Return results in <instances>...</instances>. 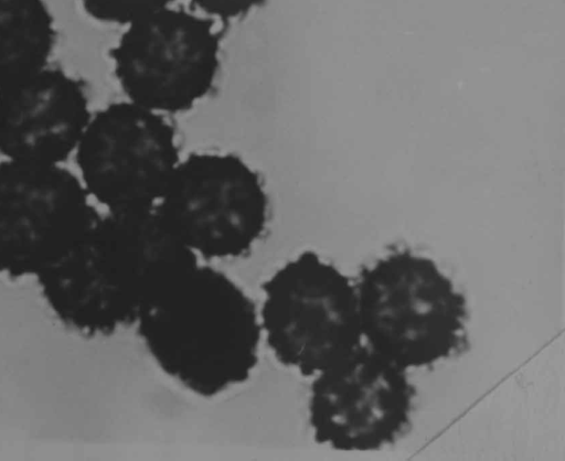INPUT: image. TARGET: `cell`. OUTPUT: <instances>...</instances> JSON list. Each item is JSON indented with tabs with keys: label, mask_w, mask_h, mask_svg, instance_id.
Listing matches in <instances>:
<instances>
[{
	"label": "cell",
	"mask_w": 565,
	"mask_h": 461,
	"mask_svg": "<svg viewBox=\"0 0 565 461\" xmlns=\"http://www.w3.org/2000/svg\"><path fill=\"white\" fill-rule=\"evenodd\" d=\"M135 325L156 365L199 397L243 384L258 364V307L211 266L199 264L147 305Z\"/></svg>",
	"instance_id": "obj_1"
},
{
	"label": "cell",
	"mask_w": 565,
	"mask_h": 461,
	"mask_svg": "<svg viewBox=\"0 0 565 461\" xmlns=\"http://www.w3.org/2000/svg\"><path fill=\"white\" fill-rule=\"evenodd\" d=\"M354 287L362 342L398 366H425L462 345L465 299L433 260L390 254L364 268Z\"/></svg>",
	"instance_id": "obj_2"
},
{
	"label": "cell",
	"mask_w": 565,
	"mask_h": 461,
	"mask_svg": "<svg viewBox=\"0 0 565 461\" xmlns=\"http://www.w3.org/2000/svg\"><path fill=\"white\" fill-rule=\"evenodd\" d=\"M263 342L285 367L313 377L362 342L355 287L313 251H302L262 286Z\"/></svg>",
	"instance_id": "obj_3"
},
{
	"label": "cell",
	"mask_w": 565,
	"mask_h": 461,
	"mask_svg": "<svg viewBox=\"0 0 565 461\" xmlns=\"http://www.w3.org/2000/svg\"><path fill=\"white\" fill-rule=\"evenodd\" d=\"M220 53L213 19L170 6L124 26L109 56L127 100L166 115L210 93Z\"/></svg>",
	"instance_id": "obj_4"
},
{
	"label": "cell",
	"mask_w": 565,
	"mask_h": 461,
	"mask_svg": "<svg viewBox=\"0 0 565 461\" xmlns=\"http://www.w3.org/2000/svg\"><path fill=\"white\" fill-rule=\"evenodd\" d=\"M157 207L181 240L207 259L247 254L268 222V197L258 173L232 153L181 159Z\"/></svg>",
	"instance_id": "obj_5"
},
{
	"label": "cell",
	"mask_w": 565,
	"mask_h": 461,
	"mask_svg": "<svg viewBox=\"0 0 565 461\" xmlns=\"http://www.w3.org/2000/svg\"><path fill=\"white\" fill-rule=\"evenodd\" d=\"M75 158L88 194L108 212L156 206L181 160L164 115L130 100L92 114Z\"/></svg>",
	"instance_id": "obj_6"
},
{
	"label": "cell",
	"mask_w": 565,
	"mask_h": 461,
	"mask_svg": "<svg viewBox=\"0 0 565 461\" xmlns=\"http://www.w3.org/2000/svg\"><path fill=\"white\" fill-rule=\"evenodd\" d=\"M82 180L62 164L0 162V274L40 275L98 221Z\"/></svg>",
	"instance_id": "obj_7"
},
{
	"label": "cell",
	"mask_w": 565,
	"mask_h": 461,
	"mask_svg": "<svg viewBox=\"0 0 565 461\" xmlns=\"http://www.w3.org/2000/svg\"><path fill=\"white\" fill-rule=\"evenodd\" d=\"M405 368L362 343L313 376L309 422L317 442L339 450H375L409 424L414 388Z\"/></svg>",
	"instance_id": "obj_8"
},
{
	"label": "cell",
	"mask_w": 565,
	"mask_h": 461,
	"mask_svg": "<svg viewBox=\"0 0 565 461\" xmlns=\"http://www.w3.org/2000/svg\"><path fill=\"white\" fill-rule=\"evenodd\" d=\"M90 117L83 83L47 65L0 87V152L6 159L62 164Z\"/></svg>",
	"instance_id": "obj_9"
},
{
	"label": "cell",
	"mask_w": 565,
	"mask_h": 461,
	"mask_svg": "<svg viewBox=\"0 0 565 461\" xmlns=\"http://www.w3.org/2000/svg\"><path fill=\"white\" fill-rule=\"evenodd\" d=\"M93 236L110 277L138 317L199 265L157 205L100 215Z\"/></svg>",
	"instance_id": "obj_10"
},
{
	"label": "cell",
	"mask_w": 565,
	"mask_h": 461,
	"mask_svg": "<svg viewBox=\"0 0 565 461\" xmlns=\"http://www.w3.org/2000/svg\"><path fill=\"white\" fill-rule=\"evenodd\" d=\"M55 42L45 0H0V87L47 66Z\"/></svg>",
	"instance_id": "obj_11"
},
{
	"label": "cell",
	"mask_w": 565,
	"mask_h": 461,
	"mask_svg": "<svg viewBox=\"0 0 565 461\" xmlns=\"http://www.w3.org/2000/svg\"><path fill=\"white\" fill-rule=\"evenodd\" d=\"M92 19L127 26L152 13L172 6L174 0H78Z\"/></svg>",
	"instance_id": "obj_12"
},
{
	"label": "cell",
	"mask_w": 565,
	"mask_h": 461,
	"mask_svg": "<svg viewBox=\"0 0 565 461\" xmlns=\"http://www.w3.org/2000/svg\"><path fill=\"white\" fill-rule=\"evenodd\" d=\"M203 15L211 19L234 20L241 18L265 0H189Z\"/></svg>",
	"instance_id": "obj_13"
}]
</instances>
